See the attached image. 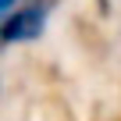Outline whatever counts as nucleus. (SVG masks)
I'll use <instances>...</instances> for the list:
<instances>
[{"mask_svg":"<svg viewBox=\"0 0 121 121\" xmlns=\"http://www.w3.org/2000/svg\"><path fill=\"white\" fill-rule=\"evenodd\" d=\"M46 18H50V0H25L18 11H11L0 25V36H4L7 46L14 43H32L43 36L46 29Z\"/></svg>","mask_w":121,"mask_h":121,"instance_id":"nucleus-1","label":"nucleus"},{"mask_svg":"<svg viewBox=\"0 0 121 121\" xmlns=\"http://www.w3.org/2000/svg\"><path fill=\"white\" fill-rule=\"evenodd\" d=\"M0 11H4V18H7L11 11H18V0H0Z\"/></svg>","mask_w":121,"mask_h":121,"instance_id":"nucleus-2","label":"nucleus"}]
</instances>
